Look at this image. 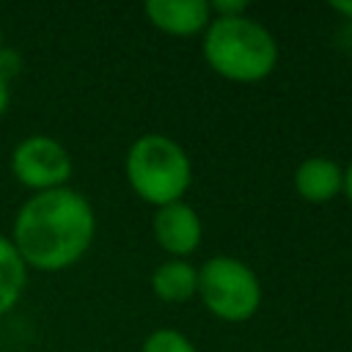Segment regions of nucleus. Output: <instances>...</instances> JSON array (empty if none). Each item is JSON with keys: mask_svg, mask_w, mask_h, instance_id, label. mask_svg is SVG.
<instances>
[{"mask_svg": "<svg viewBox=\"0 0 352 352\" xmlns=\"http://www.w3.org/2000/svg\"><path fill=\"white\" fill-rule=\"evenodd\" d=\"M330 8H333V11H338V14H344V16L352 22V3H349V0H333V3H330Z\"/></svg>", "mask_w": 352, "mask_h": 352, "instance_id": "obj_14", "label": "nucleus"}, {"mask_svg": "<svg viewBox=\"0 0 352 352\" xmlns=\"http://www.w3.org/2000/svg\"><path fill=\"white\" fill-rule=\"evenodd\" d=\"M140 352H198V349L184 333L170 330V327H160V330L146 336Z\"/></svg>", "mask_w": 352, "mask_h": 352, "instance_id": "obj_11", "label": "nucleus"}, {"mask_svg": "<svg viewBox=\"0 0 352 352\" xmlns=\"http://www.w3.org/2000/svg\"><path fill=\"white\" fill-rule=\"evenodd\" d=\"M344 187V170L327 157H308L294 170V190L308 204H324Z\"/></svg>", "mask_w": 352, "mask_h": 352, "instance_id": "obj_8", "label": "nucleus"}, {"mask_svg": "<svg viewBox=\"0 0 352 352\" xmlns=\"http://www.w3.org/2000/svg\"><path fill=\"white\" fill-rule=\"evenodd\" d=\"M349 44H352V28H349Z\"/></svg>", "mask_w": 352, "mask_h": 352, "instance_id": "obj_17", "label": "nucleus"}, {"mask_svg": "<svg viewBox=\"0 0 352 352\" xmlns=\"http://www.w3.org/2000/svg\"><path fill=\"white\" fill-rule=\"evenodd\" d=\"M25 261L16 253L14 242L0 234V314L16 305L22 289H25Z\"/></svg>", "mask_w": 352, "mask_h": 352, "instance_id": "obj_10", "label": "nucleus"}, {"mask_svg": "<svg viewBox=\"0 0 352 352\" xmlns=\"http://www.w3.org/2000/svg\"><path fill=\"white\" fill-rule=\"evenodd\" d=\"M151 289L160 300L184 302L198 292V270L184 258H168L151 272Z\"/></svg>", "mask_w": 352, "mask_h": 352, "instance_id": "obj_9", "label": "nucleus"}, {"mask_svg": "<svg viewBox=\"0 0 352 352\" xmlns=\"http://www.w3.org/2000/svg\"><path fill=\"white\" fill-rule=\"evenodd\" d=\"M94 228L85 195L69 187L41 190L22 204L14 220V248L36 270H63L88 250Z\"/></svg>", "mask_w": 352, "mask_h": 352, "instance_id": "obj_1", "label": "nucleus"}, {"mask_svg": "<svg viewBox=\"0 0 352 352\" xmlns=\"http://www.w3.org/2000/svg\"><path fill=\"white\" fill-rule=\"evenodd\" d=\"M154 236L162 245V250L173 253L176 258L187 256L201 242V217L184 201L165 204L154 214Z\"/></svg>", "mask_w": 352, "mask_h": 352, "instance_id": "obj_6", "label": "nucleus"}, {"mask_svg": "<svg viewBox=\"0 0 352 352\" xmlns=\"http://www.w3.org/2000/svg\"><path fill=\"white\" fill-rule=\"evenodd\" d=\"M11 168L22 184L36 190H55L63 187V182L72 176V157L55 138L30 135L14 148Z\"/></svg>", "mask_w": 352, "mask_h": 352, "instance_id": "obj_5", "label": "nucleus"}, {"mask_svg": "<svg viewBox=\"0 0 352 352\" xmlns=\"http://www.w3.org/2000/svg\"><path fill=\"white\" fill-rule=\"evenodd\" d=\"M126 179L132 190L157 206L182 201L190 187L192 165L187 151L168 135L146 132L126 151Z\"/></svg>", "mask_w": 352, "mask_h": 352, "instance_id": "obj_3", "label": "nucleus"}, {"mask_svg": "<svg viewBox=\"0 0 352 352\" xmlns=\"http://www.w3.org/2000/svg\"><path fill=\"white\" fill-rule=\"evenodd\" d=\"M143 11L154 28L173 36H192L206 30L212 22V8L206 0H148Z\"/></svg>", "mask_w": 352, "mask_h": 352, "instance_id": "obj_7", "label": "nucleus"}, {"mask_svg": "<svg viewBox=\"0 0 352 352\" xmlns=\"http://www.w3.org/2000/svg\"><path fill=\"white\" fill-rule=\"evenodd\" d=\"M198 294L204 305L226 322H245L261 305V283L256 272L234 256H212L201 264Z\"/></svg>", "mask_w": 352, "mask_h": 352, "instance_id": "obj_4", "label": "nucleus"}, {"mask_svg": "<svg viewBox=\"0 0 352 352\" xmlns=\"http://www.w3.org/2000/svg\"><path fill=\"white\" fill-rule=\"evenodd\" d=\"M344 192H346V198L352 201V162L346 165V170H344V187H341Z\"/></svg>", "mask_w": 352, "mask_h": 352, "instance_id": "obj_15", "label": "nucleus"}, {"mask_svg": "<svg viewBox=\"0 0 352 352\" xmlns=\"http://www.w3.org/2000/svg\"><path fill=\"white\" fill-rule=\"evenodd\" d=\"M19 66H22V60H19V55L16 52H11V50H0V77L8 82V77H14L16 72H19Z\"/></svg>", "mask_w": 352, "mask_h": 352, "instance_id": "obj_12", "label": "nucleus"}, {"mask_svg": "<svg viewBox=\"0 0 352 352\" xmlns=\"http://www.w3.org/2000/svg\"><path fill=\"white\" fill-rule=\"evenodd\" d=\"M245 0H214V3H209V8L212 11H217V16H239V14H245Z\"/></svg>", "mask_w": 352, "mask_h": 352, "instance_id": "obj_13", "label": "nucleus"}, {"mask_svg": "<svg viewBox=\"0 0 352 352\" xmlns=\"http://www.w3.org/2000/svg\"><path fill=\"white\" fill-rule=\"evenodd\" d=\"M6 104H8V82H6L3 77H0V116H3Z\"/></svg>", "mask_w": 352, "mask_h": 352, "instance_id": "obj_16", "label": "nucleus"}, {"mask_svg": "<svg viewBox=\"0 0 352 352\" xmlns=\"http://www.w3.org/2000/svg\"><path fill=\"white\" fill-rule=\"evenodd\" d=\"M204 58L228 80L256 82L275 69L278 44L261 22L245 14L214 16L204 30Z\"/></svg>", "mask_w": 352, "mask_h": 352, "instance_id": "obj_2", "label": "nucleus"}]
</instances>
